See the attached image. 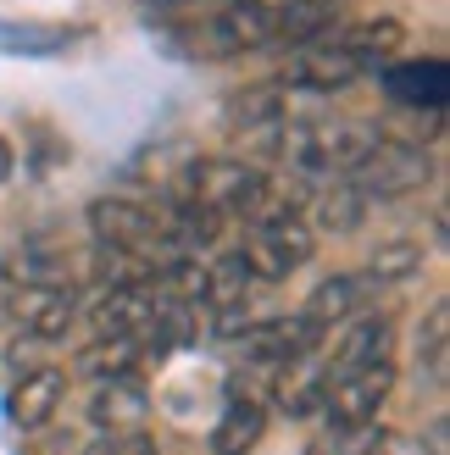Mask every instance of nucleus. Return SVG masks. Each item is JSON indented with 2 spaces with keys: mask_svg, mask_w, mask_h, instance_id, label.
Returning a JSON list of instances; mask_svg holds the SVG:
<instances>
[{
  "mask_svg": "<svg viewBox=\"0 0 450 455\" xmlns=\"http://www.w3.org/2000/svg\"><path fill=\"white\" fill-rule=\"evenodd\" d=\"M89 234H95V244H117V250H140V256H150L156 267L178 261L173 244H167V217L150 212L145 200H128V195H100L89 200Z\"/></svg>",
  "mask_w": 450,
  "mask_h": 455,
  "instance_id": "obj_4",
  "label": "nucleus"
},
{
  "mask_svg": "<svg viewBox=\"0 0 450 455\" xmlns=\"http://www.w3.org/2000/svg\"><path fill=\"white\" fill-rule=\"evenodd\" d=\"M384 89L400 106H445L450 73L439 56L434 61H395V67H384Z\"/></svg>",
  "mask_w": 450,
  "mask_h": 455,
  "instance_id": "obj_17",
  "label": "nucleus"
},
{
  "mask_svg": "<svg viewBox=\"0 0 450 455\" xmlns=\"http://www.w3.org/2000/svg\"><path fill=\"white\" fill-rule=\"evenodd\" d=\"M323 395H328V367L295 361V367L278 372V405H284V417H323Z\"/></svg>",
  "mask_w": 450,
  "mask_h": 455,
  "instance_id": "obj_20",
  "label": "nucleus"
},
{
  "mask_svg": "<svg viewBox=\"0 0 450 455\" xmlns=\"http://www.w3.org/2000/svg\"><path fill=\"white\" fill-rule=\"evenodd\" d=\"M0 267H6V278H12V283H61V278H56V267H61V261H56L44 244H22V250H12V256L0 261Z\"/></svg>",
  "mask_w": 450,
  "mask_h": 455,
  "instance_id": "obj_24",
  "label": "nucleus"
},
{
  "mask_svg": "<svg viewBox=\"0 0 450 455\" xmlns=\"http://www.w3.org/2000/svg\"><path fill=\"white\" fill-rule=\"evenodd\" d=\"M78 367H84L89 378H100V383H106V378H133V372L145 367V355L133 350V339H95V345L84 350Z\"/></svg>",
  "mask_w": 450,
  "mask_h": 455,
  "instance_id": "obj_21",
  "label": "nucleus"
},
{
  "mask_svg": "<svg viewBox=\"0 0 450 455\" xmlns=\"http://www.w3.org/2000/svg\"><path fill=\"white\" fill-rule=\"evenodd\" d=\"M362 217H367V195L356 184H345V178H323L306 222L323 228V234H350V228H362Z\"/></svg>",
  "mask_w": 450,
  "mask_h": 455,
  "instance_id": "obj_18",
  "label": "nucleus"
},
{
  "mask_svg": "<svg viewBox=\"0 0 450 455\" xmlns=\"http://www.w3.org/2000/svg\"><path fill=\"white\" fill-rule=\"evenodd\" d=\"M373 140L378 133L362 128V123H284L278 156L301 178H345L367 156Z\"/></svg>",
  "mask_w": 450,
  "mask_h": 455,
  "instance_id": "obj_2",
  "label": "nucleus"
},
{
  "mask_svg": "<svg viewBox=\"0 0 450 455\" xmlns=\"http://www.w3.org/2000/svg\"><path fill=\"white\" fill-rule=\"evenodd\" d=\"M256 272L245 261V250H217L212 261H200V311H234L251 306L256 294Z\"/></svg>",
  "mask_w": 450,
  "mask_h": 455,
  "instance_id": "obj_11",
  "label": "nucleus"
},
{
  "mask_svg": "<svg viewBox=\"0 0 450 455\" xmlns=\"http://www.w3.org/2000/svg\"><path fill=\"white\" fill-rule=\"evenodd\" d=\"M422 267V244H378L373 250V261H367V278H373V289H384V283H406L412 272Z\"/></svg>",
  "mask_w": 450,
  "mask_h": 455,
  "instance_id": "obj_23",
  "label": "nucleus"
},
{
  "mask_svg": "<svg viewBox=\"0 0 450 455\" xmlns=\"http://www.w3.org/2000/svg\"><path fill=\"white\" fill-rule=\"evenodd\" d=\"M356 78H367V67H362V56H356L350 44L340 39V22H333L328 34L295 44V51H289V61H284V84L311 89V95H340V89H350Z\"/></svg>",
  "mask_w": 450,
  "mask_h": 455,
  "instance_id": "obj_6",
  "label": "nucleus"
},
{
  "mask_svg": "<svg viewBox=\"0 0 450 455\" xmlns=\"http://www.w3.org/2000/svg\"><path fill=\"white\" fill-rule=\"evenodd\" d=\"M429 455H445V417L429 427Z\"/></svg>",
  "mask_w": 450,
  "mask_h": 455,
  "instance_id": "obj_29",
  "label": "nucleus"
},
{
  "mask_svg": "<svg viewBox=\"0 0 450 455\" xmlns=\"http://www.w3.org/2000/svg\"><path fill=\"white\" fill-rule=\"evenodd\" d=\"M445 323H450V316H445V300L429 311V333H422L417 339V355H422V372H429L434 383H445V355H450V345H445Z\"/></svg>",
  "mask_w": 450,
  "mask_h": 455,
  "instance_id": "obj_26",
  "label": "nucleus"
},
{
  "mask_svg": "<svg viewBox=\"0 0 450 455\" xmlns=\"http://www.w3.org/2000/svg\"><path fill=\"white\" fill-rule=\"evenodd\" d=\"M434 178V162L422 145H406V140H378L367 145V156L345 172V184H356L367 200H395V195H412Z\"/></svg>",
  "mask_w": 450,
  "mask_h": 455,
  "instance_id": "obj_5",
  "label": "nucleus"
},
{
  "mask_svg": "<svg viewBox=\"0 0 450 455\" xmlns=\"http://www.w3.org/2000/svg\"><path fill=\"white\" fill-rule=\"evenodd\" d=\"M267 434V405L256 395H229L222 417L212 427V455H251Z\"/></svg>",
  "mask_w": 450,
  "mask_h": 455,
  "instance_id": "obj_16",
  "label": "nucleus"
},
{
  "mask_svg": "<svg viewBox=\"0 0 450 455\" xmlns=\"http://www.w3.org/2000/svg\"><path fill=\"white\" fill-rule=\"evenodd\" d=\"M384 427L378 422H356V427H328L306 455H384Z\"/></svg>",
  "mask_w": 450,
  "mask_h": 455,
  "instance_id": "obj_22",
  "label": "nucleus"
},
{
  "mask_svg": "<svg viewBox=\"0 0 450 455\" xmlns=\"http://www.w3.org/2000/svg\"><path fill=\"white\" fill-rule=\"evenodd\" d=\"M6 178H12V145L0 140V184H6Z\"/></svg>",
  "mask_w": 450,
  "mask_h": 455,
  "instance_id": "obj_30",
  "label": "nucleus"
},
{
  "mask_svg": "<svg viewBox=\"0 0 450 455\" xmlns=\"http://www.w3.org/2000/svg\"><path fill=\"white\" fill-rule=\"evenodd\" d=\"M323 345V333L306 323L301 311H289V316H251L239 333V361H251V367H295V361H311Z\"/></svg>",
  "mask_w": 450,
  "mask_h": 455,
  "instance_id": "obj_7",
  "label": "nucleus"
},
{
  "mask_svg": "<svg viewBox=\"0 0 450 455\" xmlns=\"http://www.w3.org/2000/svg\"><path fill=\"white\" fill-rule=\"evenodd\" d=\"M367 300H373V278H367V272H340V278H328V283L311 289V300L301 306V316L317 333H328L333 323H350L356 311H367Z\"/></svg>",
  "mask_w": 450,
  "mask_h": 455,
  "instance_id": "obj_13",
  "label": "nucleus"
},
{
  "mask_svg": "<svg viewBox=\"0 0 450 455\" xmlns=\"http://www.w3.org/2000/svg\"><path fill=\"white\" fill-rule=\"evenodd\" d=\"M390 395H395V361H373V367H356V372H328L323 417H328V427L378 422Z\"/></svg>",
  "mask_w": 450,
  "mask_h": 455,
  "instance_id": "obj_8",
  "label": "nucleus"
},
{
  "mask_svg": "<svg viewBox=\"0 0 450 455\" xmlns=\"http://www.w3.org/2000/svg\"><path fill=\"white\" fill-rule=\"evenodd\" d=\"M167 294L156 289V283H133V289H100V300L95 311H89V323H95L100 339H128L133 328H145L150 323V311L162 306Z\"/></svg>",
  "mask_w": 450,
  "mask_h": 455,
  "instance_id": "obj_12",
  "label": "nucleus"
},
{
  "mask_svg": "<svg viewBox=\"0 0 450 455\" xmlns=\"http://www.w3.org/2000/svg\"><path fill=\"white\" fill-rule=\"evenodd\" d=\"M373 361H395V323L378 311L350 323V333L340 339V350L328 361V372H356V367H373Z\"/></svg>",
  "mask_w": 450,
  "mask_h": 455,
  "instance_id": "obj_15",
  "label": "nucleus"
},
{
  "mask_svg": "<svg viewBox=\"0 0 450 455\" xmlns=\"http://www.w3.org/2000/svg\"><path fill=\"white\" fill-rule=\"evenodd\" d=\"M340 39L362 56L367 73H378V67H390V56L406 44V28H400L395 17H362V22H340Z\"/></svg>",
  "mask_w": 450,
  "mask_h": 455,
  "instance_id": "obj_19",
  "label": "nucleus"
},
{
  "mask_svg": "<svg viewBox=\"0 0 450 455\" xmlns=\"http://www.w3.org/2000/svg\"><path fill=\"white\" fill-rule=\"evenodd\" d=\"M6 311L22 328V339H61L78 316V294L67 283H17Z\"/></svg>",
  "mask_w": 450,
  "mask_h": 455,
  "instance_id": "obj_9",
  "label": "nucleus"
},
{
  "mask_svg": "<svg viewBox=\"0 0 450 455\" xmlns=\"http://www.w3.org/2000/svg\"><path fill=\"white\" fill-rule=\"evenodd\" d=\"M167 200H189V206H206L229 222H251L256 212L273 206V178L239 156H189V167L167 184Z\"/></svg>",
  "mask_w": 450,
  "mask_h": 455,
  "instance_id": "obj_1",
  "label": "nucleus"
},
{
  "mask_svg": "<svg viewBox=\"0 0 450 455\" xmlns=\"http://www.w3.org/2000/svg\"><path fill=\"white\" fill-rule=\"evenodd\" d=\"M28 444H22L17 455H78V439L73 434H44V427H28Z\"/></svg>",
  "mask_w": 450,
  "mask_h": 455,
  "instance_id": "obj_28",
  "label": "nucleus"
},
{
  "mask_svg": "<svg viewBox=\"0 0 450 455\" xmlns=\"http://www.w3.org/2000/svg\"><path fill=\"white\" fill-rule=\"evenodd\" d=\"M245 261H251V272L261 283H278L289 278V272H301L311 261V250H317V228H311L295 206H267L251 217V234H245Z\"/></svg>",
  "mask_w": 450,
  "mask_h": 455,
  "instance_id": "obj_3",
  "label": "nucleus"
},
{
  "mask_svg": "<svg viewBox=\"0 0 450 455\" xmlns=\"http://www.w3.org/2000/svg\"><path fill=\"white\" fill-rule=\"evenodd\" d=\"M145 417H150V395L140 389V378H106L89 400V422L100 434H133V427H145Z\"/></svg>",
  "mask_w": 450,
  "mask_h": 455,
  "instance_id": "obj_14",
  "label": "nucleus"
},
{
  "mask_svg": "<svg viewBox=\"0 0 450 455\" xmlns=\"http://www.w3.org/2000/svg\"><path fill=\"white\" fill-rule=\"evenodd\" d=\"M84 455H156V439L145 427H133V434H106L100 444H89Z\"/></svg>",
  "mask_w": 450,
  "mask_h": 455,
  "instance_id": "obj_27",
  "label": "nucleus"
},
{
  "mask_svg": "<svg viewBox=\"0 0 450 455\" xmlns=\"http://www.w3.org/2000/svg\"><path fill=\"white\" fill-rule=\"evenodd\" d=\"M73 39L67 28H17V22H0V51H28V56H44V51H61Z\"/></svg>",
  "mask_w": 450,
  "mask_h": 455,
  "instance_id": "obj_25",
  "label": "nucleus"
},
{
  "mask_svg": "<svg viewBox=\"0 0 450 455\" xmlns=\"http://www.w3.org/2000/svg\"><path fill=\"white\" fill-rule=\"evenodd\" d=\"M156 6H200V0H156Z\"/></svg>",
  "mask_w": 450,
  "mask_h": 455,
  "instance_id": "obj_31",
  "label": "nucleus"
},
{
  "mask_svg": "<svg viewBox=\"0 0 450 455\" xmlns=\"http://www.w3.org/2000/svg\"><path fill=\"white\" fill-rule=\"evenodd\" d=\"M67 400V372L61 367H28L6 389V417L28 434V427H51V417Z\"/></svg>",
  "mask_w": 450,
  "mask_h": 455,
  "instance_id": "obj_10",
  "label": "nucleus"
}]
</instances>
